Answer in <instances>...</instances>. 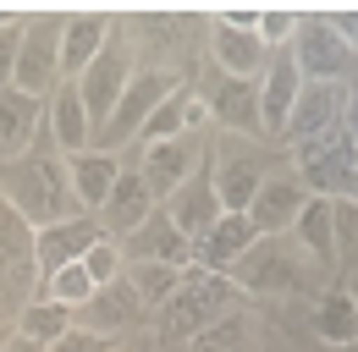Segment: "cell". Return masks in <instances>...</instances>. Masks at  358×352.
Listing matches in <instances>:
<instances>
[{"mask_svg": "<svg viewBox=\"0 0 358 352\" xmlns=\"http://www.w3.org/2000/svg\"><path fill=\"white\" fill-rule=\"evenodd\" d=\"M0 204H11L34 231H39V226H55V220H66V215H83V210L72 204L66 166H61V154L50 149L45 138H39V149H28L22 160H6V166H0Z\"/></svg>", "mask_w": 358, "mask_h": 352, "instance_id": "cell-1", "label": "cell"}, {"mask_svg": "<svg viewBox=\"0 0 358 352\" xmlns=\"http://www.w3.org/2000/svg\"><path fill=\"white\" fill-rule=\"evenodd\" d=\"M243 303V292L231 286V275H210V270H187L177 281V292L166 298L160 308V325H166V336H177V342H193V336H204V330H215L221 319H231Z\"/></svg>", "mask_w": 358, "mask_h": 352, "instance_id": "cell-2", "label": "cell"}, {"mask_svg": "<svg viewBox=\"0 0 358 352\" xmlns=\"http://www.w3.org/2000/svg\"><path fill=\"white\" fill-rule=\"evenodd\" d=\"M133 78H138V39H133V22L116 17V28H110L105 50L94 55L89 66H83V78L72 83V88H78V99H83V110H89V122H94V138H99V127L110 122L116 99L127 94Z\"/></svg>", "mask_w": 358, "mask_h": 352, "instance_id": "cell-3", "label": "cell"}, {"mask_svg": "<svg viewBox=\"0 0 358 352\" xmlns=\"http://www.w3.org/2000/svg\"><path fill=\"white\" fill-rule=\"evenodd\" d=\"M287 166L303 182L309 198H331V204L336 198H358V149L342 127L314 138V143H303V149H292Z\"/></svg>", "mask_w": 358, "mask_h": 352, "instance_id": "cell-4", "label": "cell"}, {"mask_svg": "<svg viewBox=\"0 0 358 352\" xmlns=\"http://www.w3.org/2000/svg\"><path fill=\"white\" fill-rule=\"evenodd\" d=\"M61 28L66 11H28L22 17V44H17V66H11V88L28 99H45L61 88Z\"/></svg>", "mask_w": 358, "mask_h": 352, "instance_id": "cell-5", "label": "cell"}, {"mask_svg": "<svg viewBox=\"0 0 358 352\" xmlns=\"http://www.w3.org/2000/svg\"><path fill=\"white\" fill-rule=\"evenodd\" d=\"M34 298H39V231L11 204H0V308H6V319H17Z\"/></svg>", "mask_w": 358, "mask_h": 352, "instance_id": "cell-6", "label": "cell"}, {"mask_svg": "<svg viewBox=\"0 0 358 352\" xmlns=\"http://www.w3.org/2000/svg\"><path fill=\"white\" fill-rule=\"evenodd\" d=\"M204 55H210V72L237 78V83H259L270 50L254 34V11H221L204 22Z\"/></svg>", "mask_w": 358, "mask_h": 352, "instance_id": "cell-7", "label": "cell"}, {"mask_svg": "<svg viewBox=\"0 0 358 352\" xmlns=\"http://www.w3.org/2000/svg\"><path fill=\"white\" fill-rule=\"evenodd\" d=\"M182 78L177 72H166V66H138V78L127 83V94L116 99V110H110V122L99 127V138H94V149H110V154H127L138 143V132H143V122L160 110V99L177 88Z\"/></svg>", "mask_w": 358, "mask_h": 352, "instance_id": "cell-8", "label": "cell"}, {"mask_svg": "<svg viewBox=\"0 0 358 352\" xmlns=\"http://www.w3.org/2000/svg\"><path fill=\"white\" fill-rule=\"evenodd\" d=\"M265 176H270L265 143H248V138H210V182H215L221 210L243 215Z\"/></svg>", "mask_w": 358, "mask_h": 352, "instance_id": "cell-9", "label": "cell"}, {"mask_svg": "<svg viewBox=\"0 0 358 352\" xmlns=\"http://www.w3.org/2000/svg\"><path fill=\"white\" fill-rule=\"evenodd\" d=\"M122 160L143 176V187L155 193V204H166L193 171H204V160H210V138H166V143H143V149L122 154Z\"/></svg>", "mask_w": 358, "mask_h": 352, "instance_id": "cell-10", "label": "cell"}, {"mask_svg": "<svg viewBox=\"0 0 358 352\" xmlns=\"http://www.w3.org/2000/svg\"><path fill=\"white\" fill-rule=\"evenodd\" d=\"M292 61L303 72V83H353V50L342 44V34L331 28V17H298L292 34Z\"/></svg>", "mask_w": 358, "mask_h": 352, "instance_id": "cell-11", "label": "cell"}, {"mask_svg": "<svg viewBox=\"0 0 358 352\" xmlns=\"http://www.w3.org/2000/svg\"><path fill=\"white\" fill-rule=\"evenodd\" d=\"M342 105H348V83H303L292 116H287V127H281V138H275V149L292 154V149H303V143H314V138L336 132L342 127Z\"/></svg>", "mask_w": 358, "mask_h": 352, "instance_id": "cell-12", "label": "cell"}, {"mask_svg": "<svg viewBox=\"0 0 358 352\" xmlns=\"http://www.w3.org/2000/svg\"><path fill=\"white\" fill-rule=\"evenodd\" d=\"M193 88H199V99L210 105V127H215V138H248V143H265L254 83H237V78H221V72H215V83H193Z\"/></svg>", "mask_w": 358, "mask_h": 352, "instance_id": "cell-13", "label": "cell"}, {"mask_svg": "<svg viewBox=\"0 0 358 352\" xmlns=\"http://www.w3.org/2000/svg\"><path fill=\"white\" fill-rule=\"evenodd\" d=\"M303 204H309V193H303V182L292 176V166H281V171H270L259 182V193L248 198V226L259 231V237H287L298 215H303Z\"/></svg>", "mask_w": 358, "mask_h": 352, "instance_id": "cell-14", "label": "cell"}, {"mask_svg": "<svg viewBox=\"0 0 358 352\" xmlns=\"http://www.w3.org/2000/svg\"><path fill=\"white\" fill-rule=\"evenodd\" d=\"M259 132H265V143L275 149V138L287 127V116H292V105H298V94H303V72H298V61H292V50H270L265 72H259Z\"/></svg>", "mask_w": 358, "mask_h": 352, "instance_id": "cell-15", "label": "cell"}, {"mask_svg": "<svg viewBox=\"0 0 358 352\" xmlns=\"http://www.w3.org/2000/svg\"><path fill=\"white\" fill-rule=\"evenodd\" d=\"M143 319H149V308L138 303V292L122 281V275H116L110 286H99L89 303L78 308V325H83V330H94V336H105V342H122V336H127V330H138Z\"/></svg>", "mask_w": 358, "mask_h": 352, "instance_id": "cell-16", "label": "cell"}, {"mask_svg": "<svg viewBox=\"0 0 358 352\" xmlns=\"http://www.w3.org/2000/svg\"><path fill=\"white\" fill-rule=\"evenodd\" d=\"M61 166H66V187H72V204H78L83 215H99L127 160H122V154H110V149H83V154H66Z\"/></svg>", "mask_w": 358, "mask_h": 352, "instance_id": "cell-17", "label": "cell"}, {"mask_svg": "<svg viewBox=\"0 0 358 352\" xmlns=\"http://www.w3.org/2000/svg\"><path fill=\"white\" fill-rule=\"evenodd\" d=\"M122 259H127V264H171V270H193V242L166 220V210H155L133 237H122Z\"/></svg>", "mask_w": 358, "mask_h": 352, "instance_id": "cell-18", "label": "cell"}, {"mask_svg": "<svg viewBox=\"0 0 358 352\" xmlns=\"http://www.w3.org/2000/svg\"><path fill=\"white\" fill-rule=\"evenodd\" d=\"M254 242H259V231L248 226V215H231V210H221V220H215L204 237H193V270L231 275V264L243 259Z\"/></svg>", "mask_w": 358, "mask_h": 352, "instance_id": "cell-19", "label": "cell"}, {"mask_svg": "<svg viewBox=\"0 0 358 352\" xmlns=\"http://www.w3.org/2000/svg\"><path fill=\"white\" fill-rule=\"evenodd\" d=\"M99 237H105V231H99L94 215H66V220H55V226H39V286H45L55 270L78 264Z\"/></svg>", "mask_w": 358, "mask_h": 352, "instance_id": "cell-20", "label": "cell"}, {"mask_svg": "<svg viewBox=\"0 0 358 352\" xmlns=\"http://www.w3.org/2000/svg\"><path fill=\"white\" fill-rule=\"evenodd\" d=\"M160 210H166V220L177 226L187 242H193V237H204V231L221 220V198H215V182H210V160H204V171L187 176V182H182Z\"/></svg>", "mask_w": 358, "mask_h": 352, "instance_id": "cell-21", "label": "cell"}, {"mask_svg": "<svg viewBox=\"0 0 358 352\" xmlns=\"http://www.w3.org/2000/svg\"><path fill=\"white\" fill-rule=\"evenodd\" d=\"M45 143L61 154V160L94 149V122H89V110H83V99H78L72 83H61L55 94H50V105H45Z\"/></svg>", "mask_w": 358, "mask_h": 352, "instance_id": "cell-22", "label": "cell"}, {"mask_svg": "<svg viewBox=\"0 0 358 352\" xmlns=\"http://www.w3.org/2000/svg\"><path fill=\"white\" fill-rule=\"evenodd\" d=\"M155 210H160V204H155V193L143 187V176H138L133 166H122L116 187H110V198H105V210H99L94 220H99V231H105V237H116V242H122V237H133Z\"/></svg>", "mask_w": 358, "mask_h": 352, "instance_id": "cell-23", "label": "cell"}, {"mask_svg": "<svg viewBox=\"0 0 358 352\" xmlns=\"http://www.w3.org/2000/svg\"><path fill=\"white\" fill-rule=\"evenodd\" d=\"M110 28H116L110 11H66V28H61V83L83 78V66L105 50Z\"/></svg>", "mask_w": 358, "mask_h": 352, "instance_id": "cell-24", "label": "cell"}, {"mask_svg": "<svg viewBox=\"0 0 358 352\" xmlns=\"http://www.w3.org/2000/svg\"><path fill=\"white\" fill-rule=\"evenodd\" d=\"M39 132H45V99L0 88V166L22 160L28 149H39Z\"/></svg>", "mask_w": 358, "mask_h": 352, "instance_id": "cell-25", "label": "cell"}, {"mask_svg": "<svg viewBox=\"0 0 358 352\" xmlns=\"http://www.w3.org/2000/svg\"><path fill=\"white\" fill-rule=\"evenodd\" d=\"M287 237L298 242L303 259H314L320 270L336 275V210H331V198H309L303 215H298V226H292Z\"/></svg>", "mask_w": 358, "mask_h": 352, "instance_id": "cell-26", "label": "cell"}, {"mask_svg": "<svg viewBox=\"0 0 358 352\" xmlns=\"http://www.w3.org/2000/svg\"><path fill=\"white\" fill-rule=\"evenodd\" d=\"M314 336H320L331 352L358 342V303H353L348 286H331V292L314 303Z\"/></svg>", "mask_w": 358, "mask_h": 352, "instance_id": "cell-27", "label": "cell"}, {"mask_svg": "<svg viewBox=\"0 0 358 352\" xmlns=\"http://www.w3.org/2000/svg\"><path fill=\"white\" fill-rule=\"evenodd\" d=\"M72 325H78V314H72V308H61V303H50V298H34V303L11 319V330H17V336H28V342H39V347H55Z\"/></svg>", "mask_w": 358, "mask_h": 352, "instance_id": "cell-28", "label": "cell"}, {"mask_svg": "<svg viewBox=\"0 0 358 352\" xmlns=\"http://www.w3.org/2000/svg\"><path fill=\"white\" fill-rule=\"evenodd\" d=\"M182 275H187V270H171V264H122V281L138 292V303L149 308V314L166 308V298L177 292Z\"/></svg>", "mask_w": 358, "mask_h": 352, "instance_id": "cell-29", "label": "cell"}, {"mask_svg": "<svg viewBox=\"0 0 358 352\" xmlns=\"http://www.w3.org/2000/svg\"><path fill=\"white\" fill-rule=\"evenodd\" d=\"M254 34L265 50H287L298 34V11H254Z\"/></svg>", "mask_w": 358, "mask_h": 352, "instance_id": "cell-30", "label": "cell"}, {"mask_svg": "<svg viewBox=\"0 0 358 352\" xmlns=\"http://www.w3.org/2000/svg\"><path fill=\"white\" fill-rule=\"evenodd\" d=\"M193 352H243V319L231 314V319H221L215 330L193 336Z\"/></svg>", "mask_w": 358, "mask_h": 352, "instance_id": "cell-31", "label": "cell"}, {"mask_svg": "<svg viewBox=\"0 0 358 352\" xmlns=\"http://www.w3.org/2000/svg\"><path fill=\"white\" fill-rule=\"evenodd\" d=\"M17 44H22V17H0V88H11Z\"/></svg>", "mask_w": 358, "mask_h": 352, "instance_id": "cell-32", "label": "cell"}, {"mask_svg": "<svg viewBox=\"0 0 358 352\" xmlns=\"http://www.w3.org/2000/svg\"><path fill=\"white\" fill-rule=\"evenodd\" d=\"M110 347H116V342H105V336H94V330H83V325H72L50 352H110Z\"/></svg>", "mask_w": 358, "mask_h": 352, "instance_id": "cell-33", "label": "cell"}, {"mask_svg": "<svg viewBox=\"0 0 358 352\" xmlns=\"http://www.w3.org/2000/svg\"><path fill=\"white\" fill-rule=\"evenodd\" d=\"M331 28L342 34V44L353 50V61H358V11H331Z\"/></svg>", "mask_w": 358, "mask_h": 352, "instance_id": "cell-34", "label": "cell"}, {"mask_svg": "<svg viewBox=\"0 0 358 352\" xmlns=\"http://www.w3.org/2000/svg\"><path fill=\"white\" fill-rule=\"evenodd\" d=\"M342 132L353 138V149H358V78L348 83V105H342Z\"/></svg>", "mask_w": 358, "mask_h": 352, "instance_id": "cell-35", "label": "cell"}, {"mask_svg": "<svg viewBox=\"0 0 358 352\" xmlns=\"http://www.w3.org/2000/svg\"><path fill=\"white\" fill-rule=\"evenodd\" d=\"M6 352H50V347H39V342H28V336H17V330H11V342H6Z\"/></svg>", "mask_w": 358, "mask_h": 352, "instance_id": "cell-36", "label": "cell"}, {"mask_svg": "<svg viewBox=\"0 0 358 352\" xmlns=\"http://www.w3.org/2000/svg\"><path fill=\"white\" fill-rule=\"evenodd\" d=\"M6 342H11V319H0V352H6Z\"/></svg>", "mask_w": 358, "mask_h": 352, "instance_id": "cell-37", "label": "cell"}, {"mask_svg": "<svg viewBox=\"0 0 358 352\" xmlns=\"http://www.w3.org/2000/svg\"><path fill=\"white\" fill-rule=\"evenodd\" d=\"M348 292H353V303H358V281H353V286H348Z\"/></svg>", "mask_w": 358, "mask_h": 352, "instance_id": "cell-38", "label": "cell"}, {"mask_svg": "<svg viewBox=\"0 0 358 352\" xmlns=\"http://www.w3.org/2000/svg\"><path fill=\"white\" fill-rule=\"evenodd\" d=\"M336 352H358V342H353V347H336Z\"/></svg>", "mask_w": 358, "mask_h": 352, "instance_id": "cell-39", "label": "cell"}, {"mask_svg": "<svg viewBox=\"0 0 358 352\" xmlns=\"http://www.w3.org/2000/svg\"><path fill=\"white\" fill-rule=\"evenodd\" d=\"M110 352H133V347H110Z\"/></svg>", "mask_w": 358, "mask_h": 352, "instance_id": "cell-40", "label": "cell"}]
</instances>
